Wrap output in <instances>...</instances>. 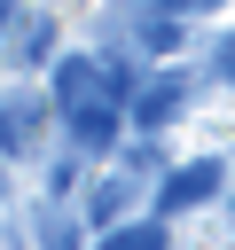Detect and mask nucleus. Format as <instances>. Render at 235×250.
<instances>
[{"mask_svg": "<svg viewBox=\"0 0 235 250\" xmlns=\"http://www.w3.org/2000/svg\"><path fill=\"white\" fill-rule=\"evenodd\" d=\"M212 188H219V164H212V156H196V164H180V172L164 180V211H188V203H204Z\"/></svg>", "mask_w": 235, "mask_h": 250, "instance_id": "nucleus-1", "label": "nucleus"}, {"mask_svg": "<svg viewBox=\"0 0 235 250\" xmlns=\"http://www.w3.org/2000/svg\"><path fill=\"white\" fill-rule=\"evenodd\" d=\"M70 141H78V148H110V141H118L110 102H70Z\"/></svg>", "mask_w": 235, "mask_h": 250, "instance_id": "nucleus-2", "label": "nucleus"}, {"mask_svg": "<svg viewBox=\"0 0 235 250\" xmlns=\"http://www.w3.org/2000/svg\"><path fill=\"white\" fill-rule=\"evenodd\" d=\"M180 94H188V78H157V86L141 94V109H133V117H141V125H164V117L180 109Z\"/></svg>", "mask_w": 235, "mask_h": 250, "instance_id": "nucleus-3", "label": "nucleus"}, {"mask_svg": "<svg viewBox=\"0 0 235 250\" xmlns=\"http://www.w3.org/2000/svg\"><path fill=\"white\" fill-rule=\"evenodd\" d=\"M0 141H8V148H24V141H31V102H8V117H0Z\"/></svg>", "mask_w": 235, "mask_h": 250, "instance_id": "nucleus-4", "label": "nucleus"}, {"mask_svg": "<svg viewBox=\"0 0 235 250\" xmlns=\"http://www.w3.org/2000/svg\"><path fill=\"white\" fill-rule=\"evenodd\" d=\"M157 242H164V234H157V227H125V234H110V242H102V250H157Z\"/></svg>", "mask_w": 235, "mask_h": 250, "instance_id": "nucleus-5", "label": "nucleus"}, {"mask_svg": "<svg viewBox=\"0 0 235 250\" xmlns=\"http://www.w3.org/2000/svg\"><path fill=\"white\" fill-rule=\"evenodd\" d=\"M204 8H219V0H164V16H204Z\"/></svg>", "mask_w": 235, "mask_h": 250, "instance_id": "nucleus-6", "label": "nucleus"}, {"mask_svg": "<svg viewBox=\"0 0 235 250\" xmlns=\"http://www.w3.org/2000/svg\"><path fill=\"white\" fill-rule=\"evenodd\" d=\"M219 70H227V78H235V39H227V47H219Z\"/></svg>", "mask_w": 235, "mask_h": 250, "instance_id": "nucleus-7", "label": "nucleus"}, {"mask_svg": "<svg viewBox=\"0 0 235 250\" xmlns=\"http://www.w3.org/2000/svg\"><path fill=\"white\" fill-rule=\"evenodd\" d=\"M8 16H16V0H0V23H8Z\"/></svg>", "mask_w": 235, "mask_h": 250, "instance_id": "nucleus-8", "label": "nucleus"}]
</instances>
